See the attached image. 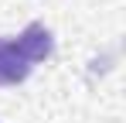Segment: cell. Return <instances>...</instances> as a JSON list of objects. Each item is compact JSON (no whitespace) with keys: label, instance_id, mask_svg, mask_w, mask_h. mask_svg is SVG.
Masks as SVG:
<instances>
[{"label":"cell","instance_id":"6da1fadb","mask_svg":"<svg viewBox=\"0 0 126 123\" xmlns=\"http://www.w3.org/2000/svg\"><path fill=\"white\" fill-rule=\"evenodd\" d=\"M55 38L41 20H31L17 38H0V85H21L34 65L51 58Z\"/></svg>","mask_w":126,"mask_h":123}]
</instances>
